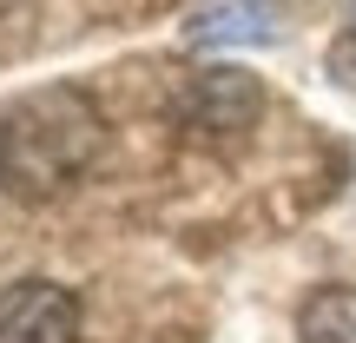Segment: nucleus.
Here are the masks:
<instances>
[{
	"mask_svg": "<svg viewBox=\"0 0 356 343\" xmlns=\"http://www.w3.org/2000/svg\"><path fill=\"white\" fill-rule=\"evenodd\" d=\"M284 40V0H231L191 20V47H270Z\"/></svg>",
	"mask_w": 356,
	"mask_h": 343,
	"instance_id": "nucleus-4",
	"label": "nucleus"
},
{
	"mask_svg": "<svg viewBox=\"0 0 356 343\" xmlns=\"http://www.w3.org/2000/svg\"><path fill=\"white\" fill-rule=\"evenodd\" d=\"M297 343H356V291L350 284L310 291V304L297 310Z\"/></svg>",
	"mask_w": 356,
	"mask_h": 343,
	"instance_id": "nucleus-5",
	"label": "nucleus"
},
{
	"mask_svg": "<svg viewBox=\"0 0 356 343\" xmlns=\"http://www.w3.org/2000/svg\"><path fill=\"white\" fill-rule=\"evenodd\" d=\"M106 152V113L79 86H40L0 113V191L26 205L66 198L86 185Z\"/></svg>",
	"mask_w": 356,
	"mask_h": 343,
	"instance_id": "nucleus-1",
	"label": "nucleus"
},
{
	"mask_svg": "<svg viewBox=\"0 0 356 343\" xmlns=\"http://www.w3.org/2000/svg\"><path fill=\"white\" fill-rule=\"evenodd\" d=\"M0 343H79V297L53 278H20L0 291Z\"/></svg>",
	"mask_w": 356,
	"mask_h": 343,
	"instance_id": "nucleus-2",
	"label": "nucleus"
},
{
	"mask_svg": "<svg viewBox=\"0 0 356 343\" xmlns=\"http://www.w3.org/2000/svg\"><path fill=\"white\" fill-rule=\"evenodd\" d=\"M257 113H264V86L238 66H204L178 93V126L191 132H244L257 126Z\"/></svg>",
	"mask_w": 356,
	"mask_h": 343,
	"instance_id": "nucleus-3",
	"label": "nucleus"
}]
</instances>
